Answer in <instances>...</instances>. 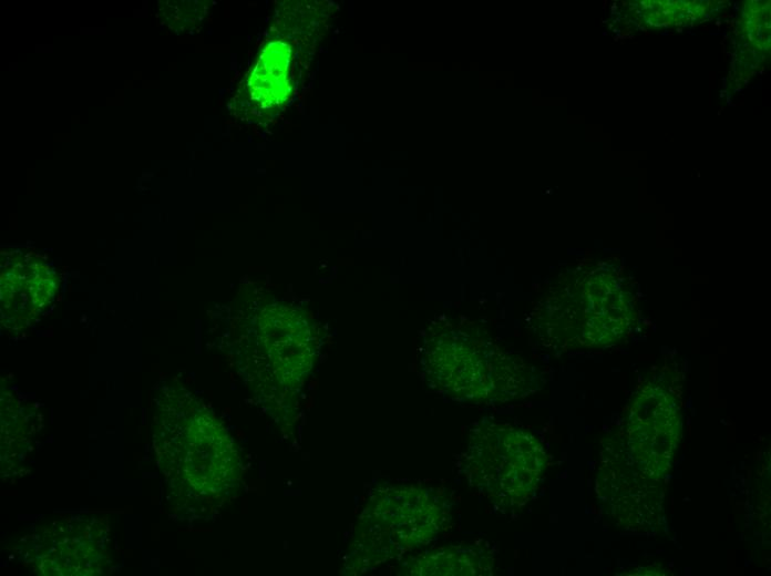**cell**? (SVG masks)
<instances>
[{
    "label": "cell",
    "mask_w": 771,
    "mask_h": 576,
    "mask_svg": "<svg viewBox=\"0 0 771 576\" xmlns=\"http://www.w3.org/2000/svg\"><path fill=\"white\" fill-rule=\"evenodd\" d=\"M676 378L660 372L634 394L618 435L634 462L655 477L671 466L681 435V398Z\"/></svg>",
    "instance_id": "cell-6"
},
{
    "label": "cell",
    "mask_w": 771,
    "mask_h": 576,
    "mask_svg": "<svg viewBox=\"0 0 771 576\" xmlns=\"http://www.w3.org/2000/svg\"><path fill=\"white\" fill-rule=\"evenodd\" d=\"M494 562L485 547L461 543L408 557L399 567V573L412 576H485L493 574Z\"/></svg>",
    "instance_id": "cell-8"
},
{
    "label": "cell",
    "mask_w": 771,
    "mask_h": 576,
    "mask_svg": "<svg viewBox=\"0 0 771 576\" xmlns=\"http://www.w3.org/2000/svg\"><path fill=\"white\" fill-rule=\"evenodd\" d=\"M637 287L615 259L567 271L539 302L536 333L547 346L564 350L621 343L639 322Z\"/></svg>",
    "instance_id": "cell-1"
},
{
    "label": "cell",
    "mask_w": 771,
    "mask_h": 576,
    "mask_svg": "<svg viewBox=\"0 0 771 576\" xmlns=\"http://www.w3.org/2000/svg\"><path fill=\"white\" fill-rule=\"evenodd\" d=\"M443 488L415 483L376 486L354 526L345 570L363 574L431 543L452 523Z\"/></svg>",
    "instance_id": "cell-2"
},
{
    "label": "cell",
    "mask_w": 771,
    "mask_h": 576,
    "mask_svg": "<svg viewBox=\"0 0 771 576\" xmlns=\"http://www.w3.org/2000/svg\"><path fill=\"white\" fill-rule=\"evenodd\" d=\"M547 463L545 449L533 433L494 422L471 430L463 455L470 486L503 511L520 508L531 500Z\"/></svg>",
    "instance_id": "cell-4"
},
{
    "label": "cell",
    "mask_w": 771,
    "mask_h": 576,
    "mask_svg": "<svg viewBox=\"0 0 771 576\" xmlns=\"http://www.w3.org/2000/svg\"><path fill=\"white\" fill-rule=\"evenodd\" d=\"M287 64L288 48L282 43H271L260 56L250 86L251 94L263 106L278 104L285 99Z\"/></svg>",
    "instance_id": "cell-9"
},
{
    "label": "cell",
    "mask_w": 771,
    "mask_h": 576,
    "mask_svg": "<svg viewBox=\"0 0 771 576\" xmlns=\"http://www.w3.org/2000/svg\"><path fill=\"white\" fill-rule=\"evenodd\" d=\"M422 363L432 385L473 403L507 402L536 385L531 366L475 326L436 328L425 340Z\"/></svg>",
    "instance_id": "cell-3"
},
{
    "label": "cell",
    "mask_w": 771,
    "mask_h": 576,
    "mask_svg": "<svg viewBox=\"0 0 771 576\" xmlns=\"http://www.w3.org/2000/svg\"><path fill=\"white\" fill-rule=\"evenodd\" d=\"M604 445L597 475V494L616 522L627 528H644L661 508V479L640 469L619 436Z\"/></svg>",
    "instance_id": "cell-7"
},
{
    "label": "cell",
    "mask_w": 771,
    "mask_h": 576,
    "mask_svg": "<svg viewBox=\"0 0 771 576\" xmlns=\"http://www.w3.org/2000/svg\"><path fill=\"white\" fill-rule=\"evenodd\" d=\"M256 335L263 394L276 421H290L297 394L315 363V331L298 310L269 306L260 312Z\"/></svg>",
    "instance_id": "cell-5"
}]
</instances>
